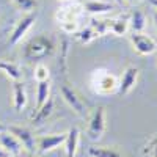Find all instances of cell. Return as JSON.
<instances>
[{"label": "cell", "instance_id": "484cf974", "mask_svg": "<svg viewBox=\"0 0 157 157\" xmlns=\"http://www.w3.org/2000/svg\"><path fill=\"white\" fill-rule=\"evenodd\" d=\"M0 157H10V152H8V151H5L2 146H0Z\"/></svg>", "mask_w": 157, "mask_h": 157}, {"label": "cell", "instance_id": "7c38bea8", "mask_svg": "<svg viewBox=\"0 0 157 157\" xmlns=\"http://www.w3.org/2000/svg\"><path fill=\"white\" fill-rule=\"evenodd\" d=\"M78 140H80V132H78L77 127H71L66 134V138H64V152H66V157H75L77 149H78Z\"/></svg>", "mask_w": 157, "mask_h": 157}, {"label": "cell", "instance_id": "83f0119b", "mask_svg": "<svg viewBox=\"0 0 157 157\" xmlns=\"http://www.w3.org/2000/svg\"><path fill=\"white\" fill-rule=\"evenodd\" d=\"M124 2H127V3H140V2H143V0H124Z\"/></svg>", "mask_w": 157, "mask_h": 157}, {"label": "cell", "instance_id": "3957f363", "mask_svg": "<svg viewBox=\"0 0 157 157\" xmlns=\"http://www.w3.org/2000/svg\"><path fill=\"white\" fill-rule=\"evenodd\" d=\"M105 109L104 107H96L93 110L88 121V127H86V134L91 140H99L104 132H105Z\"/></svg>", "mask_w": 157, "mask_h": 157}, {"label": "cell", "instance_id": "603a6c76", "mask_svg": "<svg viewBox=\"0 0 157 157\" xmlns=\"http://www.w3.org/2000/svg\"><path fill=\"white\" fill-rule=\"evenodd\" d=\"M35 80L36 82H43V80H50V71L46 64L38 63L35 68Z\"/></svg>", "mask_w": 157, "mask_h": 157}, {"label": "cell", "instance_id": "4fadbf2b", "mask_svg": "<svg viewBox=\"0 0 157 157\" xmlns=\"http://www.w3.org/2000/svg\"><path fill=\"white\" fill-rule=\"evenodd\" d=\"M115 8L113 3L110 2H104V0H88L83 3V11L90 13V14H105V13L112 11Z\"/></svg>", "mask_w": 157, "mask_h": 157}, {"label": "cell", "instance_id": "ac0fdd59", "mask_svg": "<svg viewBox=\"0 0 157 157\" xmlns=\"http://www.w3.org/2000/svg\"><path fill=\"white\" fill-rule=\"evenodd\" d=\"M88 155L90 157H124L116 148H110V146H90Z\"/></svg>", "mask_w": 157, "mask_h": 157}, {"label": "cell", "instance_id": "836d02e7", "mask_svg": "<svg viewBox=\"0 0 157 157\" xmlns=\"http://www.w3.org/2000/svg\"><path fill=\"white\" fill-rule=\"evenodd\" d=\"M146 157H151V155H146Z\"/></svg>", "mask_w": 157, "mask_h": 157}, {"label": "cell", "instance_id": "44dd1931", "mask_svg": "<svg viewBox=\"0 0 157 157\" xmlns=\"http://www.w3.org/2000/svg\"><path fill=\"white\" fill-rule=\"evenodd\" d=\"M75 35H77L78 41L83 43V44H88V43L93 41L94 38H98V33L93 30V27H91V25H88V27H85V29L80 30V32H77Z\"/></svg>", "mask_w": 157, "mask_h": 157}, {"label": "cell", "instance_id": "f546056e", "mask_svg": "<svg viewBox=\"0 0 157 157\" xmlns=\"http://www.w3.org/2000/svg\"><path fill=\"white\" fill-rule=\"evenodd\" d=\"M154 24H155V30H157V11L154 13Z\"/></svg>", "mask_w": 157, "mask_h": 157}, {"label": "cell", "instance_id": "d4e9b609", "mask_svg": "<svg viewBox=\"0 0 157 157\" xmlns=\"http://www.w3.org/2000/svg\"><path fill=\"white\" fill-rule=\"evenodd\" d=\"M151 157H157V138L152 141V145H151Z\"/></svg>", "mask_w": 157, "mask_h": 157}, {"label": "cell", "instance_id": "6da1fadb", "mask_svg": "<svg viewBox=\"0 0 157 157\" xmlns=\"http://www.w3.org/2000/svg\"><path fill=\"white\" fill-rule=\"evenodd\" d=\"M54 52H55L54 41L46 35H38L25 44L24 58L29 61H41L50 55H54Z\"/></svg>", "mask_w": 157, "mask_h": 157}, {"label": "cell", "instance_id": "e0dca14e", "mask_svg": "<svg viewBox=\"0 0 157 157\" xmlns=\"http://www.w3.org/2000/svg\"><path fill=\"white\" fill-rule=\"evenodd\" d=\"M0 71L13 82H17L22 78V71L19 68V64L13 63V61H0Z\"/></svg>", "mask_w": 157, "mask_h": 157}, {"label": "cell", "instance_id": "d6986e66", "mask_svg": "<svg viewBox=\"0 0 157 157\" xmlns=\"http://www.w3.org/2000/svg\"><path fill=\"white\" fill-rule=\"evenodd\" d=\"M36 109H39L43 104L50 98V80H43V82H36Z\"/></svg>", "mask_w": 157, "mask_h": 157}, {"label": "cell", "instance_id": "8992f818", "mask_svg": "<svg viewBox=\"0 0 157 157\" xmlns=\"http://www.w3.org/2000/svg\"><path fill=\"white\" fill-rule=\"evenodd\" d=\"M61 96L64 99V102L68 104V105L77 113V115H80L83 116L85 115V110H86V105H85V102L83 99L78 96V93L69 85H61Z\"/></svg>", "mask_w": 157, "mask_h": 157}, {"label": "cell", "instance_id": "7a4b0ae2", "mask_svg": "<svg viewBox=\"0 0 157 157\" xmlns=\"http://www.w3.org/2000/svg\"><path fill=\"white\" fill-rule=\"evenodd\" d=\"M118 86H120L118 77L107 69H96L91 74V90L96 94H113L118 91Z\"/></svg>", "mask_w": 157, "mask_h": 157}, {"label": "cell", "instance_id": "ba28073f", "mask_svg": "<svg viewBox=\"0 0 157 157\" xmlns=\"http://www.w3.org/2000/svg\"><path fill=\"white\" fill-rule=\"evenodd\" d=\"M8 132H11L19 141L24 149H27L29 152H33L36 149V137L33 135V132L27 127H22V126H10L8 127Z\"/></svg>", "mask_w": 157, "mask_h": 157}, {"label": "cell", "instance_id": "52a82bcc", "mask_svg": "<svg viewBox=\"0 0 157 157\" xmlns=\"http://www.w3.org/2000/svg\"><path fill=\"white\" fill-rule=\"evenodd\" d=\"M66 138V134H47V135H39L36 138V149L46 154L49 151H54L58 146H61Z\"/></svg>", "mask_w": 157, "mask_h": 157}, {"label": "cell", "instance_id": "7402d4cb", "mask_svg": "<svg viewBox=\"0 0 157 157\" xmlns=\"http://www.w3.org/2000/svg\"><path fill=\"white\" fill-rule=\"evenodd\" d=\"M13 3L24 13H33L38 8V0H13Z\"/></svg>", "mask_w": 157, "mask_h": 157}, {"label": "cell", "instance_id": "4dcf8cb0", "mask_svg": "<svg viewBox=\"0 0 157 157\" xmlns=\"http://www.w3.org/2000/svg\"><path fill=\"white\" fill-rule=\"evenodd\" d=\"M60 2H74V0H60Z\"/></svg>", "mask_w": 157, "mask_h": 157}, {"label": "cell", "instance_id": "2e32d148", "mask_svg": "<svg viewBox=\"0 0 157 157\" xmlns=\"http://www.w3.org/2000/svg\"><path fill=\"white\" fill-rule=\"evenodd\" d=\"M107 25H109V32L116 35V36H123L129 32V19L123 17V16L107 21Z\"/></svg>", "mask_w": 157, "mask_h": 157}, {"label": "cell", "instance_id": "8fae6325", "mask_svg": "<svg viewBox=\"0 0 157 157\" xmlns=\"http://www.w3.org/2000/svg\"><path fill=\"white\" fill-rule=\"evenodd\" d=\"M0 146L5 151H8L10 155H19L21 151L24 149L21 141L14 135L11 132H3V130H0Z\"/></svg>", "mask_w": 157, "mask_h": 157}, {"label": "cell", "instance_id": "5bb4252c", "mask_svg": "<svg viewBox=\"0 0 157 157\" xmlns=\"http://www.w3.org/2000/svg\"><path fill=\"white\" fill-rule=\"evenodd\" d=\"M13 105H14L16 112H21L27 105V91L21 80L13 83Z\"/></svg>", "mask_w": 157, "mask_h": 157}, {"label": "cell", "instance_id": "1f68e13d", "mask_svg": "<svg viewBox=\"0 0 157 157\" xmlns=\"http://www.w3.org/2000/svg\"><path fill=\"white\" fill-rule=\"evenodd\" d=\"M116 2H118V3H123V0H116Z\"/></svg>", "mask_w": 157, "mask_h": 157}, {"label": "cell", "instance_id": "5b68a950", "mask_svg": "<svg viewBox=\"0 0 157 157\" xmlns=\"http://www.w3.org/2000/svg\"><path fill=\"white\" fill-rule=\"evenodd\" d=\"M36 21V14H33V13H27V16H24L17 24H16V27L13 29L11 35H10V39H8V43L11 46H16L22 41V38L29 33V30L32 29V25L35 24Z\"/></svg>", "mask_w": 157, "mask_h": 157}, {"label": "cell", "instance_id": "277c9868", "mask_svg": "<svg viewBox=\"0 0 157 157\" xmlns=\"http://www.w3.org/2000/svg\"><path fill=\"white\" fill-rule=\"evenodd\" d=\"M130 43H132L134 49L137 54L140 55H151L157 50V44L154 41V38H151L149 35L143 33V32H132L130 35Z\"/></svg>", "mask_w": 157, "mask_h": 157}, {"label": "cell", "instance_id": "d6a6232c", "mask_svg": "<svg viewBox=\"0 0 157 157\" xmlns=\"http://www.w3.org/2000/svg\"><path fill=\"white\" fill-rule=\"evenodd\" d=\"M0 130H3V126L2 124H0Z\"/></svg>", "mask_w": 157, "mask_h": 157}, {"label": "cell", "instance_id": "4316f807", "mask_svg": "<svg viewBox=\"0 0 157 157\" xmlns=\"http://www.w3.org/2000/svg\"><path fill=\"white\" fill-rule=\"evenodd\" d=\"M149 3H151V6L157 11V0H149Z\"/></svg>", "mask_w": 157, "mask_h": 157}, {"label": "cell", "instance_id": "9a60e30c", "mask_svg": "<svg viewBox=\"0 0 157 157\" xmlns=\"http://www.w3.org/2000/svg\"><path fill=\"white\" fill-rule=\"evenodd\" d=\"M54 109H55V101H54V98H49L41 107L35 110L33 124H43V123H46L50 118V115L54 113Z\"/></svg>", "mask_w": 157, "mask_h": 157}, {"label": "cell", "instance_id": "9c48e42d", "mask_svg": "<svg viewBox=\"0 0 157 157\" xmlns=\"http://www.w3.org/2000/svg\"><path fill=\"white\" fill-rule=\"evenodd\" d=\"M140 77V69L137 66H127L120 78V86H118V91L121 94H129L132 91L138 82Z\"/></svg>", "mask_w": 157, "mask_h": 157}, {"label": "cell", "instance_id": "cb8c5ba5", "mask_svg": "<svg viewBox=\"0 0 157 157\" xmlns=\"http://www.w3.org/2000/svg\"><path fill=\"white\" fill-rule=\"evenodd\" d=\"M60 29L68 33V35H75L78 32V22L77 21H71V22H61L60 24Z\"/></svg>", "mask_w": 157, "mask_h": 157}, {"label": "cell", "instance_id": "f1b7e54d", "mask_svg": "<svg viewBox=\"0 0 157 157\" xmlns=\"http://www.w3.org/2000/svg\"><path fill=\"white\" fill-rule=\"evenodd\" d=\"M19 157H36V155H33L32 152H27V154H22V155H19Z\"/></svg>", "mask_w": 157, "mask_h": 157}, {"label": "cell", "instance_id": "ffe728a7", "mask_svg": "<svg viewBox=\"0 0 157 157\" xmlns=\"http://www.w3.org/2000/svg\"><path fill=\"white\" fill-rule=\"evenodd\" d=\"M145 25H146V16H145V13L140 11V10L132 11V14H130V17H129V29L137 33V32H143Z\"/></svg>", "mask_w": 157, "mask_h": 157}, {"label": "cell", "instance_id": "30bf717a", "mask_svg": "<svg viewBox=\"0 0 157 157\" xmlns=\"http://www.w3.org/2000/svg\"><path fill=\"white\" fill-rule=\"evenodd\" d=\"M83 13V5H77V3H72V2H68V5L61 6L58 11H57V21L58 24L61 22H71V21H78V17L82 16Z\"/></svg>", "mask_w": 157, "mask_h": 157}]
</instances>
